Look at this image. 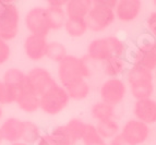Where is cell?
<instances>
[{
  "mask_svg": "<svg viewBox=\"0 0 156 145\" xmlns=\"http://www.w3.org/2000/svg\"><path fill=\"white\" fill-rule=\"evenodd\" d=\"M16 96L13 95L11 92L8 91L2 81H0V105H8V104L16 103Z\"/></svg>",
  "mask_w": 156,
  "mask_h": 145,
  "instance_id": "30",
  "label": "cell"
},
{
  "mask_svg": "<svg viewBox=\"0 0 156 145\" xmlns=\"http://www.w3.org/2000/svg\"><path fill=\"white\" fill-rule=\"evenodd\" d=\"M68 96L70 101H83L87 98L91 93V86L87 83V81H82L74 85H71L66 88Z\"/></svg>",
  "mask_w": 156,
  "mask_h": 145,
  "instance_id": "25",
  "label": "cell"
},
{
  "mask_svg": "<svg viewBox=\"0 0 156 145\" xmlns=\"http://www.w3.org/2000/svg\"><path fill=\"white\" fill-rule=\"evenodd\" d=\"M69 101L70 98L66 88L56 83L42 96H39V109L46 115L56 116L65 110Z\"/></svg>",
  "mask_w": 156,
  "mask_h": 145,
  "instance_id": "5",
  "label": "cell"
},
{
  "mask_svg": "<svg viewBox=\"0 0 156 145\" xmlns=\"http://www.w3.org/2000/svg\"><path fill=\"white\" fill-rule=\"evenodd\" d=\"M47 16L49 22L50 30L51 31H58L63 29L67 20L65 9L63 8H52V7H46Z\"/></svg>",
  "mask_w": 156,
  "mask_h": 145,
  "instance_id": "22",
  "label": "cell"
},
{
  "mask_svg": "<svg viewBox=\"0 0 156 145\" xmlns=\"http://www.w3.org/2000/svg\"><path fill=\"white\" fill-rule=\"evenodd\" d=\"M106 145H109V144H106Z\"/></svg>",
  "mask_w": 156,
  "mask_h": 145,
  "instance_id": "42",
  "label": "cell"
},
{
  "mask_svg": "<svg viewBox=\"0 0 156 145\" xmlns=\"http://www.w3.org/2000/svg\"><path fill=\"white\" fill-rule=\"evenodd\" d=\"M2 116H3V111H2V106L0 105V120L2 119Z\"/></svg>",
  "mask_w": 156,
  "mask_h": 145,
  "instance_id": "38",
  "label": "cell"
},
{
  "mask_svg": "<svg viewBox=\"0 0 156 145\" xmlns=\"http://www.w3.org/2000/svg\"><path fill=\"white\" fill-rule=\"evenodd\" d=\"M126 83L135 101L151 98L154 92V73L143 68L130 65L126 73Z\"/></svg>",
  "mask_w": 156,
  "mask_h": 145,
  "instance_id": "3",
  "label": "cell"
},
{
  "mask_svg": "<svg viewBox=\"0 0 156 145\" xmlns=\"http://www.w3.org/2000/svg\"><path fill=\"white\" fill-rule=\"evenodd\" d=\"M116 16L115 10L105 8L98 5L96 0H93V7L85 19L86 25L89 31L94 33H101L106 31L115 23Z\"/></svg>",
  "mask_w": 156,
  "mask_h": 145,
  "instance_id": "6",
  "label": "cell"
},
{
  "mask_svg": "<svg viewBox=\"0 0 156 145\" xmlns=\"http://www.w3.org/2000/svg\"><path fill=\"white\" fill-rule=\"evenodd\" d=\"M108 144L109 145H131L130 143H128L120 134H118L117 136H115L112 140H110Z\"/></svg>",
  "mask_w": 156,
  "mask_h": 145,
  "instance_id": "35",
  "label": "cell"
},
{
  "mask_svg": "<svg viewBox=\"0 0 156 145\" xmlns=\"http://www.w3.org/2000/svg\"><path fill=\"white\" fill-rule=\"evenodd\" d=\"M3 142V137H2V134H1V130H0V144Z\"/></svg>",
  "mask_w": 156,
  "mask_h": 145,
  "instance_id": "39",
  "label": "cell"
},
{
  "mask_svg": "<svg viewBox=\"0 0 156 145\" xmlns=\"http://www.w3.org/2000/svg\"><path fill=\"white\" fill-rule=\"evenodd\" d=\"M13 0H0V13L2 12L3 10L5 9L7 5H9Z\"/></svg>",
  "mask_w": 156,
  "mask_h": 145,
  "instance_id": "36",
  "label": "cell"
},
{
  "mask_svg": "<svg viewBox=\"0 0 156 145\" xmlns=\"http://www.w3.org/2000/svg\"><path fill=\"white\" fill-rule=\"evenodd\" d=\"M130 65L154 72L156 69V41L146 35L141 37L130 52Z\"/></svg>",
  "mask_w": 156,
  "mask_h": 145,
  "instance_id": "4",
  "label": "cell"
},
{
  "mask_svg": "<svg viewBox=\"0 0 156 145\" xmlns=\"http://www.w3.org/2000/svg\"><path fill=\"white\" fill-rule=\"evenodd\" d=\"M49 134L52 137V140H54L56 145H76L73 143L69 133H68L65 124L55 127L49 132Z\"/></svg>",
  "mask_w": 156,
  "mask_h": 145,
  "instance_id": "29",
  "label": "cell"
},
{
  "mask_svg": "<svg viewBox=\"0 0 156 145\" xmlns=\"http://www.w3.org/2000/svg\"><path fill=\"white\" fill-rule=\"evenodd\" d=\"M23 128L24 120L19 119L16 117H10V118L3 120L0 126L3 141L9 142L10 144L21 142L22 135H23Z\"/></svg>",
  "mask_w": 156,
  "mask_h": 145,
  "instance_id": "15",
  "label": "cell"
},
{
  "mask_svg": "<svg viewBox=\"0 0 156 145\" xmlns=\"http://www.w3.org/2000/svg\"><path fill=\"white\" fill-rule=\"evenodd\" d=\"M10 145H29V144H25V143L23 142H16V143H12V144Z\"/></svg>",
  "mask_w": 156,
  "mask_h": 145,
  "instance_id": "37",
  "label": "cell"
},
{
  "mask_svg": "<svg viewBox=\"0 0 156 145\" xmlns=\"http://www.w3.org/2000/svg\"><path fill=\"white\" fill-rule=\"evenodd\" d=\"M20 10L14 1L0 13V38L5 41H13L20 31Z\"/></svg>",
  "mask_w": 156,
  "mask_h": 145,
  "instance_id": "7",
  "label": "cell"
},
{
  "mask_svg": "<svg viewBox=\"0 0 156 145\" xmlns=\"http://www.w3.org/2000/svg\"><path fill=\"white\" fill-rule=\"evenodd\" d=\"M67 56H68L67 48H66V46L62 43H60V41H51V43H48L46 58H48V59L54 62L59 63V62L65 57H67Z\"/></svg>",
  "mask_w": 156,
  "mask_h": 145,
  "instance_id": "28",
  "label": "cell"
},
{
  "mask_svg": "<svg viewBox=\"0 0 156 145\" xmlns=\"http://www.w3.org/2000/svg\"><path fill=\"white\" fill-rule=\"evenodd\" d=\"M67 2H68V0H49V1H47V7L65 9Z\"/></svg>",
  "mask_w": 156,
  "mask_h": 145,
  "instance_id": "34",
  "label": "cell"
},
{
  "mask_svg": "<svg viewBox=\"0 0 156 145\" xmlns=\"http://www.w3.org/2000/svg\"><path fill=\"white\" fill-rule=\"evenodd\" d=\"M2 82L5 87L8 88V91L18 97L19 94L25 88L26 73L18 68H9L3 73Z\"/></svg>",
  "mask_w": 156,
  "mask_h": 145,
  "instance_id": "16",
  "label": "cell"
},
{
  "mask_svg": "<svg viewBox=\"0 0 156 145\" xmlns=\"http://www.w3.org/2000/svg\"><path fill=\"white\" fill-rule=\"evenodd\" d=\"M91 115L93 119L96 120L97 122L116 119V107L101 101L92 106Z\"/></svg>",
  "mask_w": 156,
  "mask_h": 145,
  "instance_id": "20",
  "label": "cell"
},
{
  "mask_svg": "<svg viewBox=\"0 0 156 145\" xmlns=\"http://www.w3.org/2000/svg\"><path fill=\"white\" fill-rule=\"evenodd\" d=\"M24 25L30 34L47 37L50 30L46 7L37 5L33 7L26 12L24 16Z\"/></svg>",
  "mask_w": 156,
  "mask_h": 145,
  "instance_id": "9",
  "label": "cell"
},
{
  "mask_svg": "<svg viewBox=\"0 0 156 145\" xmlns=\"http://www.w3.org/2000/svg\"><path fill=\"white\" fill-rule=\"evenodd\" d=\"M129 62L126 58L110 57L101 62V71L108 79L120 78L121 75H126L129 69Z\"/></svg>",
  "mask_w": 156,
  "mask_h": 145,
  "instance_id": "17",
  "label": "cell"
},
{
  "mask_svg": "<svg viewBox=\"0 0 156 145\" xmlns=\"http://www.w3.org/2000/svg\"><path fill=\"white\" fill-rule=\"evenodd\" d=\"M48 41L47 37L30 34L24 39V54L32 61H41L46 58Z\"/></svg>",
  "mask_w": 156,
  "mask_h": 145,
  "instance_id": "12",
  "label": "cell"
},
{
  "mask_svg": "<svg viewBox=\"0 0 156 145\" xmlns=\"http://www.w3.org/2000/svg\"><path fill=\"white\" fill-rule=\"evenodd\" d=\"M16 104L22 111L26 114H34L39 109V97L24 88L16 97Z\"/></svg>",
  "mask_w": 156,
  "mask_h": 145,
  "instance_id": "19",
  "label": "cell"
},
{
  "mask_svg": "<svg viewBox=\"0 0 156 145\" xmlns=\"http://www.w3.org/2000/svg\"><path fill=\"white\" fill-rule=\"evenodd\" d=\"M65 31L71 37H82L89 31L85 20L83 19H68L66 20Z\"/></svg>",
  "mask_w": 156,
  "mask_h": 145,
  "instance_id": "23",
  "label": "cell"
},
{
  "mask_svg": "<svg viewBox=\"0 0 156 145\" xmlns=\"http://www.w3.org/2000/svg\"><path fill=\"white\" fill-rule=\"evenodd\" d=\"M11 56V48L8 41L0 38V65H5V62L10 59Z\"/></svg>",
  "mask_w": 156,
  "mask_h": 145,
  "instance_id": "32",
  "label": "cell"
},
{
  "mask_svg": "<svg viewBox=\"0 0 156 145\" xmlns=\"http://www.w3.org/2000/svg\"><path fill=\"white\" fill-rule=\"evenodd\" d=\"M152 3H153V5L156 8V0H153V1H152Z\"/></svg>",
  "mask_w": 156,
  "mask_h": 145,
  "instance_id": "40",
  "label": "cell"
},
{
  "mask_svg": "<svg viewBox=\"0 0 156 145\" xmlns=\"http://www.w3.org/2000/svg\"><path fill=\"white\" fill-rule=\"evenodd\" d=\"M128 45L117 36H106L95 38L91 41L86 50V58L92 61L103 62L110 57L126 58Z\"/></svg>",
  "mask_w": 156,
  "mask_h": 145,
  "instance_id": "2",
  "label": "cell"
},
{
  "mask_svg": "<svg viewBox=\"0 0 156 145\" xmlns=\"http://www.w3.org/2000/svg\"><path fill=\"white\" fill-rule=\"evenodd\" d=\"M57 74L59 84L65 88L86 81L92 74L89 59L68 55L58 63Z\"/></svg>",
  "mask_w": 156,
  "mask_h": 145,
  "instance_id": "1",
  "label": "cell"
},
{
  "mask_svg": "<svg viewBox=\"0 0 156 145\" xmlns=\"http://www.w3.org/2000/svg\"><path fill=\"white\" fill-rule=\"evenodd\" d=\"M142 11V1L140 0H118L115 16L116 20L123 23H130L139 18Z\"/></svg>",
  "mask_w": 156,
  "mask_h": 145,
  "instance_id": "13",
  "label": "cell"
},
{
  "mask_svg": "<svg viewBox=\"0 0 156 145\" xmlns=\"http://www.w3.org/2000/svg\"><path fill=\"white\" fill-rule=\"evenodd\" d=\"M133 115L135 119L140 120L147 126L156 123V101L152 97L135 101Z\"/></svg>",
  "mask_w": 156,
  "mask_h": 145,
  "instance_id": "14",
  "label": "cell"
},
{
  "mask_svg": "<svg viewBox=\"0 0 156 145\" xmlns=\"http://www.w3.org/2000/svg\"><path fill=\"white\" fill-rule=\"evenodd\" d=\"M95 127H96L98 134L105 141H110L115 136L120 134V126L116 119L99 121L95 124Z\"/></svg>",
  "mask_w": 156,
  "mask_h": 145,
  "instance_id": "21",
  "label": "cell"
},
{
  "mask_svg": "<svg viewBox=\"0 0 156 145\" xmlns=\"http://www.w3.org/2000/svg\"><path fill=\"white\" fill-rule=\"evenodd\" d=\"M151 134L150 126L140 120L129 119L120 128V135L131 145H141L148 140Z\"/></svg>",
  "mask_w": 156,
  "mask_h": 145,
  "instance_id": "11",
  "label": "cell"
},
{
  "mask_svg": "<svg viewBox=\"0 0 156 145\" xmlns=\"http://www.w3.org/2000/svg\"><path fill=\"white\" fill-rule=\"evenodd\" d=\"M145 26H146L147 35L151 38H153L154 41H156V11H153L147 16Z\"/></svg>",
  "mask_w": 156,
  "mask_h": 145,
  "instance_id": "31",
  "label": "cell"
},
{
  "mask_svg": "<svg viewBox=\"0 0 156 145\" xmlns=\"http://www.w3.org/2000/svg\"><path fill=\"white\" fill-rule=\"evenodd\" d=\"M81 142L83 145H106V141L98 134L95 124L87 123L85 124L83 135L81 139Z\"/></svg>",
  "mask_w": 156,
  "mask_h": 145,
  "instance_id": "26",
  "label": "cell"
},
{
  "mask_svg": "<svg viewBox=\"0 0 156 145\" xmlns=\"http://www.w3.org/2000/svg\"><path fill=\"white\" fill-rule=\"evenodd\" d=\"M93 7V0H68L65 12L68 19L85 20Z\"/></svg>",
  "mask_w": 156,
  "mask_h": 145,
  "instance_id": "18",
  "label": "cell"
},
{
  "mask_svg": "<svg viewBox=\"0 0 156 145\" xmlns=\"http://www.w3.org/2000/svg\"><path fill=\"white\" fill-rule=\"evenodd\" d=\"M128 93L127 83L120 78L107 79L99 88L101 101L116 107L125 101Z\"/></svg>",
  "mask_w": 156,
  "mask_h": 145,
  "instance_id": "10",
  "label": "cell"
},
{
  "mask_svg": "<svg viewBox=\"0 0 156 145\" xmlns=\"http://www.w3.org/2000/svg\"><path fill=\"white\" fill-rule=\"evenodd\" d=\"M34 145H56V144L54 142V140H52V137L50 136L49 132H46L41 135V137L35 142Z\"/></svg>",
  "mask_w": 156,
  "mask_h": 145,
  "instance_id": "33",
  "label": "cell"
},
{
  "mask_svg": "<svg viewBox=\"0 0 156 145\" xmlns=\"http://www.w3.org/2000/svg\"><path fill=\"white\" fill-rule=\"evenodd\" d=\"M85 124L86 122H84L80 118H72L65 124L68 133L71 136L74 144L76 142H79V141H81V139H82L84 129H85Z\"/></svg>",
  "mask_w": 156,
  "mask_h": 145,
  "instance_id": "27",
  "label": "cell"
},
{
  "mask_svg": "<svg viewBox=\"0 0 156 145\" xmlns=\"http://www.w3.org/2000/svg\"><path fill=\"white\" fill-rule=\"evenodd\" d=\"M154 74H155V78H156V69H155V71H154Z\"/></svg>",
  "mask_w": 156,
  "mask_h": 145,
  "instance_id": "41",
  "label": "cell"
},
{
  "mask_svg": "<svg viewBox=\"0 0 156 145\" xmlns=\"http://www.w3.org/2000/svg\"><path fill=\"white\" fill-rule=\"evenodd\" d=\"M42 134L43 132L38 124L30 120H24L23 135H22L21 142L29 145H34Z\"/></svg>",
  "mask_w": 156,
  "mask_h": 145,
  "instance_id": "24",
  "label": "cell"
},
{
  "mask_svg": "<svg viewBox=\"0 0 156 145\" xmlns=\"http://www.w3.org/2000/svg\"><path fill=\"white\" fill-rule=\"evenodd\" d=\"M56 83L57 82L51 73L45 68L35 67L26 73L25 88L38 97L48 91L52 85H55Z\"/></svg>",
  "mask_w": 156,
  "mask_h": 145,
  "instance_id": "8",
  "label": "cell"
}]
</instances>
